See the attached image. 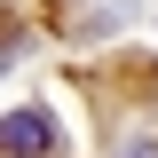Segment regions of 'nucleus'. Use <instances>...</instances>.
Returning a JSON list of instances; mask_svg holds the SVG:
<instances>
[{
    "label": "nucleus",
    "instance_id": "nucleus-1",
    "mask_svg": "<svg viewBox=\"0 0 158 158\" xmlns=\"http://www.w3.org/2000/svg\"><path fill=\"white\" fill-rule=\"evenodd\" d=\"M48 142H56V127H48L40 111H8V118H0V150H8V158H40Z\"/></svg>",
    "mask_w": 158,
    "mask_h": 158
},
{
    "label": "nucleus",
    "instance_id": "nucleus-2",
    "mask_svg": "<svg viewBox=\"0 0 158 158\" xmlns=\"http://www.w3.org/2000/svg\"><path fill=\"white\" fill-rule=\"evenodd\" d=\"M127 158H158V150H127Z\"/></svg>",
    "mask_w": 158,
    "mask_h": 158
}]
</instances>
